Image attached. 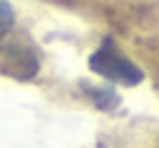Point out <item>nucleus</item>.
I'll return each mask as SVG.
<instances>
[{"instance_id": "1", "label": "nucleus", "mask_w": 159, "mask_h": 148, "mask_svg": "<svg viewBox=\"0 0 159 148\" xmlns=\"http://www.w3.org/2000/svg\"><path fill=\"white\" fill-rule=\"evenodd\" d=\"M89 68L99 73L102 78L112 81V83H123V86H136L143 81V70L138 65H133L130 60H125L110 42H104L89 57Z\"/></svg>"}, {"instance_id": "2", "label": "nucleus", "mask_w": 159, "mask_h": 148, "mask_svg": "<svg viewBox=\"0 0 159 148\" xmlns=\"http://www.w3.org/2000/svg\"><path fill=\"white\" fill-rule=\"evenodd\" d=\"M0 70L13 76V78H18V81H29L31 76H37L39 63L26 47L11 44V47H5L3 55H0Z\"/></svg>"}, {"instance_id": "3", "label": "nucleus", "mask_w": 159, "mask_h": 148, "mask_svg": "<svg viewBox=\"0 0 159 148\" xmlns=\"http://www.w3.org/2000/svg\"><path fill=\"white\" fill-rule=\"evenodd\" d=\"M13 21H16V13H13V8L5 0H0V37H5L11 31V26Z\"/></svg>"}]
</instances>
